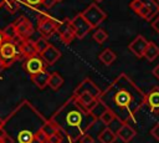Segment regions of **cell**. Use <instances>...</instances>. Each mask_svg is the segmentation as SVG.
Masks as SVG:
<instances>
[{
    "label": "cell",
    "mask_w": 159,
    "mask_h": 143,
    "mask_svg": "<svg viewBox=\"0 0 159 143\" xmlns=\"http://www.w3.org/2000/svg\"><path fill=\"white\" fill-rule=\"evenodd\" d=\"M15 26H16L19 37L22 39V40H29L34 34V26L30 22V20L27 17H25V16L19 17L15 21Z\"/></svg>",
    "instance_id": "obj_9"
},
{
    "label": "cell",
    "mask_w": 159,
    "mask_h": 143,
    "mask_svg": "<svg viewBox=\"0 0 159 143\" xmlns=\"http://www.w3.org/2000/svg\"><path fill=\"white\" fill-rule=\"evenodd\" d=\"M1 143H14V138L6 133V134L4 136V138L1 139Z\"/></svg>",
    "instance_id": "obj_36"
},
{
    "label": "cell",
    "mask_w": 159,
    "mask_h": 143,
    "mask_svg": "<svg viewBox=\"0 0 159 143\" xmlns=\"http://www.w3.org/2000/svg\"><path fill=\"white\" fill-rule=\"evenodd\" d=\"M108 39V34L106 30L103 29H97L94 32H93V40L97 42V44H103L106 40Z\"/></svg>",
    "instance_id": "obj_26"
},
{
    "label": "cell",
    "mask_w": 159,
    "mask_h": 143,
    "mask_svg": "<svg viewBox=\"0 0 159 143\" xmlns=\"http://www.w3.org/2000/svg\"><path fill=\"white\" fill-rule=\"evenodd\" d=\"M65 134L70 143H76L81 137L88 133L89 128L98 121L89 111L81 106L76 96H71L50 118Z\"/></svg>",
    "instance_id": "obj_2"
},
{
    "label": "cell",
    "mask_w": 159,
    "mask_h": 143,
    "mask_svg": "<svg viewBox=\"0 0 159 143\" xmlns=\"http://www.w3.org/2000/svg\"><path fill=\"white\" fill-rule=\"evenodd\" d=\"M80 143H94V138L89 134V133H86L81 137L80 139Z\"/></svg>",
    "instance_id": "obj_32"
},
{
    "label": "cell",
    "mask_w": 159,
    "mask_h": 143,
    "mask_svg": "<svg viewBox=\"0 0 159 143\" xmlns=\"http://www.w3.org/2000/svg\"><path fill=\"white\" fill-rule=\"evenodd\" d=\"M31 143H46V142H41L40 139H37L36 137H34V139H32V142Z\"/></svg>",
    "instance_id": "obj_40"
},
{
    "label": "cell",
    "mask_w": 159,
    "mask_h": 143,
    "mask_svg": "<svg viewBox=\"0 0 159 143\" xmlns=\"http://www.w3.org/2000/svg\"><path fill=\"white\" fill-rule=\"evenodd\" d=\"M29 5H37V4H41L42 0H25Z\"/></svg>",
    "instance_id": "obj_38"
},
{
    "label": "cell",
    "mask_w": 159,
    "mask_h": 143,
    "mask_svg": "<svg viewBox=\"0 0 159 143\" xmlns=\"http://www.w3.org/2000/svg\"><path fill=\"white\" fill-rule=\"evenodd\" d=\"M50 72L48 71H41L36 75H32L31 76V81L35 83L36 87H39L40 90L45 88L46 86H48V78H50Z\"/></svg>",
    "instance_id": "obj_16"
},
{
    "label": "cell",
    "mask_w": 159,
    "mask_h": 143,
    "mask_svg": "<svg viewBox=\"0 0 159 143\" xmlns=\"http://www.w3.org/2000/svg\"><path fill=\"white\" fill-rule=\"evenodd\" d=\"M83 92L92 93L93 96H96V97H98V98H99V96L102 95V91L99 90V87H98L92 80H89V78H84L83 81H81V82L78 83V86L75 88L73 95H75V96H78V95H81V93H83Z\"/></svg>",
    "instance_id": "obj_10"
},
{
    "label": "cell",
    "mask_w": 159,
    "mask_h": 143,
    "mask_svg": "<svg viewBox=\"0 0 159 143\" xmlns=\"http://www.w3.org/2000/svg\"><path fill=\"white\" fill-rule=\"evenodd\" d=\"M57 32H58L60 40L65 45H70L73 41V39L76 37V34H75L72 25H71V20H68V19H65L62 22H60Z\"/></svg>",
    "instance_id": "obj_8"
},
{
    "label": "cell",
    "mask_w": 159,
    "mask_h": 143,
    "mask_svg": "<svg viewBox=\"0 0 159 143\" xmlns=\"http://www.w3.org/2000/svg\"><path fill=\"white\" fill-rule=\"evenodd\" d=\"M97 138L101 143H114L118 137H117V133L114 131H112L109 127H106L98 133Z\"/></svg>",
    "instance_id": "obj_17"
},
{
    "label": "cell",
    "mask_w": 159,
    "mask_h": 143,
    "mask_svg": "<svg viewBox=\"0 0 159 143\" xmlns=\"http://www.w3.org/2000/svg\"><path fill=\"white\" fill-rule=\"evenodd\" d=\"M154 4L157 5V7L159 9V0H154Z\"/></svg>",
    "instance_id": "obj_43"
},
{
    "label": "cell",
    "mask_w": 159,
    "mask_h": 143,
    "mask_svg": "<svg viewBox=\"0 0 159 143\" xmlns=\"http://www.w3.org/2000/svg\"><path fill=\"white\" fill-rule=\"evenodd\" d=\"M116 119H117L116 114H114V113H113L111 109H108V108H107V109H106V111L102 113V116L99 117V121H101V122H102V123H103L106 127L111 126V124H112V123H113Z\"/></svg>",
    "instance_id": "obj_23"
},
{
    "label": "cell",
    "mask_w": 159,
    "mask_h": 143,
    "mask_svg": "<svg viewBox=\"0 0 159 143\" xmlns=\"http://www.w3.org/2000/svg\"><path fill=\"white\" fill-rule=\"evenodd\" d=\"M20 50H21V53L24 55L25 60L39 55L37 51H36V48H35V44H34V41H30V40H25V41L21 44Z\"/></svg>",
    "instance_id": "obj_18"
},
{
    "label": "cell",
    "mask_w": 159,
    "mask_h": 143,
    "mask_svg": "<svg viewBox=\"0 0 159 143\" xmlns=\"http://www.w3.org/2000/svg\"><path fill=\"white\" fill-rule=\"evenodd\" d=\"M152 73L154 75V77H157V78L159 80V63H158V65L152 70Z\"/></svg>",
    "instance_id": "obj_37"
},
{
    "label": "cell",
    "mask_w": 159,
    "mask_h": 143,
    "mask_svg": "<svg viewBox=\"0 0 159 143\" xmlns=\"http://www.w3.org/2000/svg\"><path fill=\"white\" fill-rule=\"evenodd\" d=\"M158 56H159V47H158L154 42L149 41L148 47H147L145 53H144V57H145L148 61H150V62H152V61H154Z\"/></svg>",
    "instance_id": "obj_22"
},
{
    "label": "cell",
    "mask_w": 159,
    "mask_h": 143,
    "mask_svg": "<svg viewBox=\"0 0 159 143\" xmlns=\"http://www.w3.org/2000/svg\"><path fill=\"white\" fill-rule=\"evenodd\" d=\"M140 1H142V4H143L144 6H147V7L150 9V11H152V14H153V19L159 14V9H158L157 5L154 4V0H140Z\"/></svg>",
    "instance_id": "obj_28"
},
{
    "label": "cell",
    "mask_w": 159,
    "mask_h": 143,
    "mask_svg": "<svg viewBox=\"0 0 159 143\" xmlns=\"http://www.w3.org/2000/svg\"><path fill=\"white\" fill-rule=\"evenodd\" d=\"M98 58H99V61H101L103 65L109 66V65H112V63L116 61L117 55H116V52H114V51H112L111 48H104V50L99 53Z\"/></svg>",
    "instance_id": "obj_19"
},
{
    "label": "cell",
    "mask_w": 159,
    "mask_h": 143,
    "mask_svg": "<svg viewBox=\"0 0 159 143\" xmlns=\"http://www.w3.org/2000/svg\"><path fill=\"white\" fill-rule=\"evenodd\" d=\"M116 133H117V137L123 143H129L135 137V134H137L135 129L129 123H122V126L118 128V131Z\"/></svg>",
    "instance_id": "obj_14"
},
{
    "label": "cell",
    "mask_w": 159,
    "mask_h": 143,
    "mask_svg": "<svg viewBox=\"0 0 159 143\" xmlns=\"http://www.w3.org/2000/svg\"><path fill=\"white\" fill-rule=\"evenodd\" d=\"M62 139H63L62 133L57 132V133H55L47 138V143H62Z\"/></svg>",
    "instance_id": "obj_30"
},
{
    "label": "cell",
    "mask_w": 159,
    "mask_h": 143,
    "mask_svg": "<svg viewBox=\"0 0 159 143\" xmlns=\"http://www.w3.org/2000/svg\"><path fill=\"white\" fill-rule=\"evenodd\" d=\"M34 44H35V48H36V51H37L39 55H41L50 46V42H47V39L46 37H42V36L39 37L37 40H35Z\"/></svg>",
    "instance_id": "obj_25"
},
{
    "label": "cell",
    "mask_w": 159,
    "mask_h": 143,
    "mask_svg": "<svg viewBox=\"0 0 159 143\" xmlns=\"http://www.w3.org/2000/svg\"><path fill=\"white\" fill-rule=\"evenodd\" d=\"M82 15L84 16V19L89 22V25L94 29V27H98L106 19H107V14L97 5V4H89L83 11H82Z\"/></svg>",
    "instance_id": "obj_5"
},
{
    "label": "cell",
    "mask_w": 159,
    "mask_h": 143,
    "mask_svg": "<svg viewBox=\"0 0 159 143\" xmlns=\"http://www.w3.org/2000/svg\"><path fill=\"white\" fill-rule=\"evenodd\" d=\"M94 1H96V2H102L103 0H94Z\"/></svg>",
    "instance_id": "obj_44"
},
{
    "label": "cell",
    "mask_w": 159,
    "mask_h": 143,
    "mask_svg": "<svg viewBox=\"0 0 159 143\" xmlns=\"http://www.w3.org/2000/svg\"><path fill=\"white\" fill-rule=\"evenodd\" d=\"M62 85H63V77L58 72H52L50 75V78H48V86H50V88H52L53 91H56Z\"/></svg>",
    "instance_id": "obj_21"
},
{
    "label": "cell",
    "mask_w": 159,
    "mask_h": 143,
    "mask_svg": "<svg viewBox=\"0 0 159 143\" xmlns=\"http://www.w3.org/2000/svg\"><path fill=\"white\" fill-rule=\"evenodd\" d=\"M150 134H152V137H154V139L159 141V123H157V124L150 129Z\"/></svg>",
    "instance_id": "obj_33"
},
{
    "label": "cell",
    "mask_w": 159,
    "mask_h": 143,
    "mask_svg": "<svg viewBox=\"0 0 159 143\" xmlns=\"http://www.w3.org/2000/svg\"><path fill=\"white\" fill-rule=\"evenodd\" d=\"M4 41H5V40H4V37H2V34H1V30H0V46L4 44Z\"/></svg>",
    "instance_id": "obj_41"
},
{
    "label": "cell",
    "mask_w": 159,
    "mask_h": 143,
    "mask_svg": "<svg viewBox=\"0 0 159 143\" xmlns=\"http://www.w3.org/2000/svg\"><path fill=\"white\" fill-rule=\"evenodd\" d=\"M145 104L149 107L150 113L159 114V87H154L145 93Z\"/></svg>",
    "instance_id": "obj_12"
},
{
    "label": "cell",
    "mask_w": 159,
    "mask_h": 143,
    "mask_svg": "<svg viewBox=\"0 0 159 143\" xmlns=\"http://www.w3.org/2000/svg\"><path fill=\"white\" fill-rule=\"evenodd\" d=\"M40 56L42 57V60L46 62L47 66H52L55 62H57V61L60 60V57H61V51H60L57 47H55L53 45L50 44V46H48Z\"/></svg>",
    "instance_id": "obj_13"
},
{
    "label": "cell",
    "mask_w": 159,
    "mask_h": 143,
    "mask_svg": "<svg viewBox=\"0 0 159 143\" xmlns=\"http://www.w3.org/2000/svg\"><path fill=\"white\" fill-rule=\"evenodd\" d=\"M2 127H4V119L0 118V128H2Z\"/></svg>",
    "instance_id": "obj_42"
},
{
    "label": "cell",
    "mask_w": 159,
    "mask_h": 143,
    "mask_svg": "<svg viewBox=\"0 0 159 143\" xmlns=\"http://www.w3.org/2000/svg\"><path fill=\"white\" fill-rule=\"evenodd\" d=\"M41 129H42V132H43L47 137H50V136H52V134H55V133L60 132V131H58V128H57V126H56L51 119L46 121V122H45V124L41 127Z\"/></svg>",
    "instance_id": "obj_24"
},
{
    "label": "cell",
    "mask_w": 159,
    "mask_h": 143,
    "mask_svg": "<svg viewBox=\"0 0 159 143\" xmlns=\"http://www.w3.org/2000/svg\"><path fill=\"white\" fill-rule=\"evenodd\" d=\"M58 25H60L58 21H56L55 19H52L46 14H40L37 16V30L42 37L47 39L52 36L55 32H57Z\"/></svg>",
    "instance_id": "obj_4"
},
{
    "label": "cell",
    "mask_w": 159,
    "mask_h": 143,
    "mask_svg": "<svg viewBox=\"0 0 159 143\" xmlns=\"http://www.w3.org/2000/svg\"><path fill=\"white\" fill-rule=\"evenodd\" d=\"M152 22V27L155 30V32H158V35H159V14L150 21Z\"/></svg>",
    "instance_id": "obj_34"
},
{
    "label": "cell",
    "mask_w": 159,
    "mask_h": 143,
    "mask_svg": "<svg viewBox=\"0 0 159 143\" xmlns=\"http://www.w3.org/2000/svg\"><path fill=\"white\" fill-rule=\"evenodd\" d=\"M75 96V95H73ZM76 98L78 99V102L81 103V106L82 107H84L87 111H92L94 107H96V104L98 103V97H96V96H93L92 93H88V92H83V93H81V95H78V96H76Z\"/></svg>",
    "instance_id": "obj_15"
},
{
    "label": "cell",
    "mask_w": 159,
    "mask_h": 143,
    "mask_svg": "<svg viewBox=\"0 0 159 143\" xmlns=\"http://www.w3.org/2000/svg\"><path fill=\"white\" fill-rule=\"evenodd\" d=\"M122 123L135 121V113L145 104V93L127 76L120 73L98 98Z\"/></svg>",
    "instance_id": "obj_1"
},
{
    "label": "cell",
    "mask_w": 159,
    "mask_h": 143,
    "mask_svg": "<svg viewBox=\"0 0 159 143\" xmlns=\"http://www.w3.org/2000/svg\"><path fill=\"white\" fill-rule=\"evenodd\" d=\"M5 6H6V10H7L10 14H15V12L19 10L20 4H19L16 0H6Z\"/></svg>",
    "instance_id": "obj_29"
},
{
    "label": "cell",
    "mask_w": 159,
    "mask_h": 143,
    "mask_svg": "<svg viewBox=\"0 0 159 143\" xmlns=\"http://www.w3.org/2000/svg\"><path fill=\"white\" fill-rule=\"evenodd\" d=\"M106 109H107V107H106V106H104V104L98 99V103H97V104H96V107L91 111V113H92L97 119H99V117L102 116V113H103Z\"/></svg>",
    "instance_id": "obj_27"
},
{
    "label": "cell",
    "mask_w": 159,
    "mask_h": 143,
    "mask_svg": "<svg viewBox=\"0 0 159 143\" xmlns=\"http://www.w3.org/2000/svg\"><path fill=\"white\" fill-rule=\"evenodd\" d=\"M56 2H57V0H42V2H41V4H42L46 9H51Z\"/></svg>",
    "instance_id": "obj_35"
},
{
    "label": "cell",
    "mask_w": 159,
    "mask_h": 143,
    "mask_svg": "<svg viewBox=\"0 0 159 143\" xmlns=\"http://www.w3.org/2000/svg\"><path fill=\"white\" fill-rule=\"evenodd\" d=\"M60 1H62V0H57V2H60Z\"/></svg>",
    "instance_id": "obj_45"
},
{
    "label": "cell",
    "mask_w": 159,
    "mask_h": 143,
    "mask_svg": "<svg viewBox=\"0 0 159 143\" xmlns=\"http://www.w3.org/2000/svg\"><path fill=\"white\" fill-rule=\"evenodd\" d=\"M0 143H1V142H0Z\"/></svg>",
    "instance_id": "obj_46"
},
{
    "label": "cell",
    "mask_w": 159,
    "mask_h": 143,
    "mask_svg": "<svg viewBox=\"0 0 159 143\" xmlns=\"http://www.w3.org/2000/svg\"><path fill=\"white\" fill-rule=\"evenodd\" d=\"M1 34H2V37L5 41H14L19 35H17V30H16V26H15V22L5 26L2 30H1Z\"/></svg>",
    "instance_id": "obj_20"
},
{
    "label": "cell",
    "mask_w": 159,
    "mask_h": 143,
    "mask_svg": "<svg viewBox=\"0 0 159 143\" xmlns=\"http://www.w3.org/2000/svg\"><path fill=\"white\" fill-rule=\"evenodd\" d=\"M20 58H25L21 53L20 46L14 41H4L0 46V60L6 65V67L11 66Z\"/></svg>",
    "instance_id": "obj_3"
},
{
    "label": "cell",
    "mask_w": 159,
    "mask_h": 143,
    "mask_svg": "<svg viewBox=\"0 0 159 143\" xmlns=\"http://www.w3.org/2000/svg\"><path fill=\"white\" fill-rule=\"evenodd\" d=\"M71 25H72V29L76 34V37L77 39H83L93 27L89 25V22L84 19V16L82 15V12L77 14L72 20H71Z\"/></svg>",
    "instance_id": "obj_6"
},
{
    "label": "cell",
    "mask_w": 159,
    "mask_h": 143,
    "mask_svg": "<svg viewBox=\"0 0 159 143\" xmlns=\"http://www.w3.org/2000/svg\"><path fill=\"white\" fill-rule=\"evenodd\" d=\"M46 66H47L46 62L42 60V57L40 55L34 56V57H30V58H26L25 62H24V70L30 76L36 75V73H39L41 71H45L46 70Z\"/></svg>",
    "instance_id": "obj_7"
},
{
    "label": "cell",
    "mask_w": 159,
    "mask_h": 143,
    "mask_svg": "<svg viewBox=\"0 0 159 143\" xmlns=\"http://www.w3.org/2000/svg\"><path fill=\"white\" fill-rule=\"evenodd\" d=\"M0 142H1V141H0Z\"/></svg>",
    "instance_id": "obj_47"
},
{
    "label": "cell",
    "mask_w": 159,
    "mask_h": 143,
    "mask_svg": "<svg viewBox=\"0 0 159 143\" xmlns=\"http://www.w3.org/2000/svg\"><path fill=\"white\" fill-rule=\"evenodd\" d=\"M6 68V65L0 60V75H1V72H4V70Z\"/></svg>",
    "instance_id": "obj_39"
},
{
    "label": "cell",
    "mask_w": 159,
    "mask_h": 143,
    "mask_svg": "<svg viewBox=\"0 0 159 143\" xmlns=\"http://www.w3.org/2000/svg\"><path fill=\"white\" fill-rule=\"evenodd\" d=\"M142 6H143V4H142L140 0H132V1L129 2V7H130L135 14H137V11H138Z\"/></svg>",
    "instance_id": "obj_31"
},
{
    "label": "cell",
    "mask_w": 159,
    "mask_h": 143,
    "mask_svg": "<svg viewBox=\"0 0 159 143\" xmlns=\"http://www.w3.org/2000/svg\"><path fill=\"white\" fill-rule=\"evenodd\" d=\"M148 44L149 41H147V39L142 35H138L129 45H128V48L129 51L138 58H142L144 57V53H145V50L148 47Z\"/></svg>",
    "instance_id": "obj_11"
},
{
    "label": "cell",
    "mask_w": 159,
    "mask_h": 143,
    "mask_svg": "<svg viewBox=\"0 0 159 143\" xmlns=\"http://www.w3.org/2000/svg\"><path fill=\"white\" fill-rule=\"evenodd\" d=\"M46 143H47V142H46Z\"/></svg>",
    "instance_id": "obj_48"
}]
</instances>
